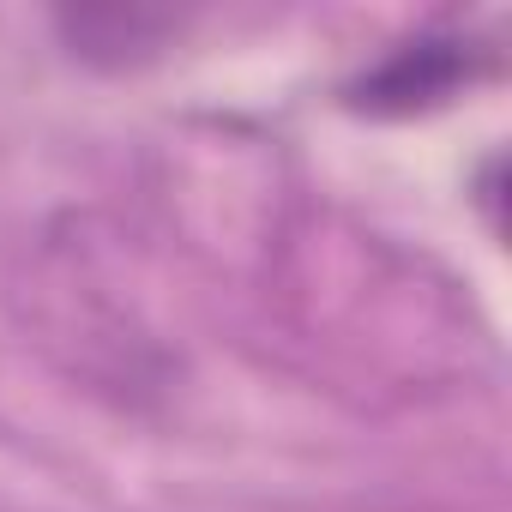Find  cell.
Wrapping results in <instances>:
<instances>
[{
  "mask_svg": "<svg viewBox=\"0 0 512 512\" xmlns=\"http://www.w3.org/2000/svg\"><path fill=\"white\" fill-rule=\"evenodd\" d=\"M482 73H488V55L470 37H416V43L392 49L374 73H362L350 85V103L368 115H416V109L446 103L458 85H470Z\"/></svg>",
  "mask_w": 512,
  "mask_h": 512,
  "instance_id": "6da1fadb",
  "label": "cell"
},
{
  "mask_svg": "<svg viewBox=\"0 0 512 512\" xmlns=\"http://www.w3.org/2000/svg\"><path fill=\"white\" fill-rule=\"evenodd\" d=\"M61 25H67V37L79 43L85 61H121V55H133V49H151L163 31H175V19H163V13H121V7H109V13H79V19H61Z\"/></svg>",
  "mask_w": 512,
  "mask_h": 512,
  "instance_id": "7a4b0ae2",
  "label": "cell"
}]
</instances>
